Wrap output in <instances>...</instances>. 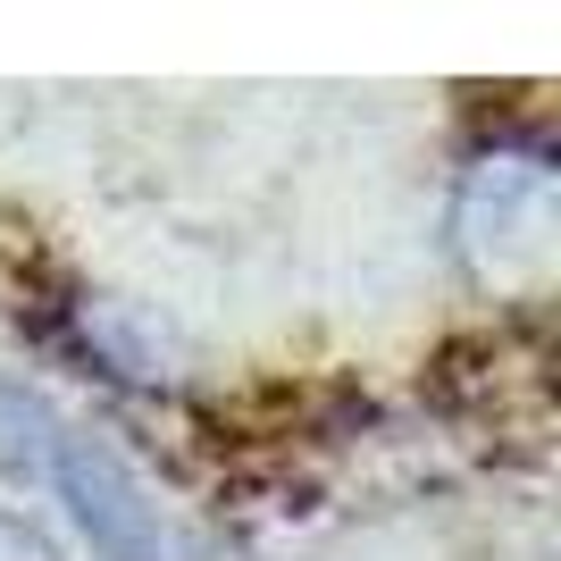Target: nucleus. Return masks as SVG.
Here are the masks:
<instances>
[{"instance_id":"obj_2","label":"nucleus","mask_w":561,"mask_h":561,"mask_svg":"<svg viewBox=\"0 0 561 561\" xmlns=\"http://www.w3.org/2000/svg\"><path fill=\"white\" fill-rule=\"evenodd\" d=\"M0 561H59V545H50L25 512H0Z\"/></svg>"},{"instance_id":"obj_1","label":"nucleus","mask_w":561,"mask_h":561,"mask_svg":"<svg viewBox=\"0 0 561 561\" xmlns=\"http://www.w3.org/2000/svg\"><path fill=\"white\" fill-rule=\"evenodd\" d=\"M0 461L43 478L68 503L76 537L93 545L101 561H168V519L151 503V486L135 478V461L101 436V427L50 411L25 386H0Z\"/></svg>"}]
</instances>
